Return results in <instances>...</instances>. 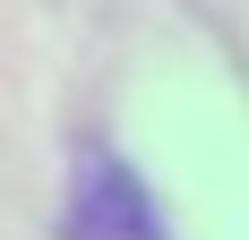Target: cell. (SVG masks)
Listing matches in <instances>:
<instances>
[{
	"instance_id": "cell-1",
	"label": "cell",
	"mask_w": 249,
	"mask_h": 240,
	"mask_svg": "<svg viewBox=\"0 0 249 240\" xmlns=\"http://www.w3.org/2000/svg\"><path fill=\"white\" fill-rule=\"evenodd\" d=\"M69 240H163L146 215V197H138V180L112 163H95L86 180H77V215H69Z\"/></svg>"
}]
</instances>
